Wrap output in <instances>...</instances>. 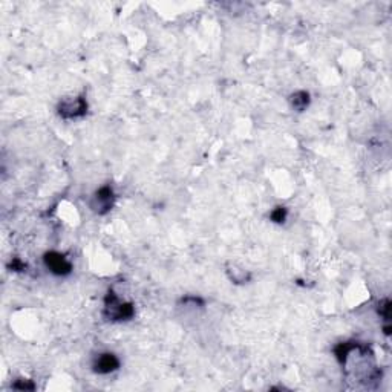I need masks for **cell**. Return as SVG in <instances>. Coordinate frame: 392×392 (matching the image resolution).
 I'll use <instances>...</instances> for the list:
<instances>
[{"label": "cell", "mask_w": 392, "mask_h": 392, "mask_svg": "<svg viewBox=\"0 0 392 392\" xmlns=\"http://www.w3.org/2000/svg\"><path fill=\"white\" fill-rule=\"evenodd\" d=\"M60 115L65 118H75L86 112V103L83 98H74V100H65L60 104Z\"/></svg>", "instance_id": "cell-1"}, {"label": "cell", "mask_w": 392, "mask_h": 392, "mask_svg": "<svg viewBox=\"0 0 392 392\" xmlns=\"http://www.w3.org/2000/svg\"><path fill=\"white\" fill-rule=\"evenodd\" d=\"M45 262H46V265H48V268L52 271V273H55V275H68L69 271H71V264L62 256V254H58V253H49V254H46V258H45Z\"/></svg>", "instance_id": "cell-2"}, {"label": "cell", "mask_w": 392, "mask_h": 392, "mask_svg": "<svg viewBox=\"0 0 392 392\" xmlns=\"http://www.w3.org/2000/svg\"><path fill=\"white\" fill-rule=\"evenodd\" d=\"M118 359L113 356V354H101L98 356V359L95 360V371L100 373V374H107V373H112L118 368Z\"/></svg>", "instance_id": "cell-3"}, {"label": "cell", "mask_w": 392, "mask_h": 392, "mask_svg": "<svg viewBox=\"0 0 392 392\" xmlns=\"http://www.w3.org/2000/svg\"><path fill=\"white\" fill-rule=\"evenodd\" d=\"M97 202L100 208L107 210V208L110 207V204H112V190H110L109 187L101 189L97 193Z\"/></svg>", "instance_id": "cell-4"}, {"label": "cell", "mask_w": 392, "mask_h": 392, "mask_svg": "<svg viewBox=\"0 0 392 392\" xmlns=\"http://www.w3.org/2000/svg\"><path fill=\"white\" fill-rule=\"evenodd\" d=\"M308 106V94L305 92H299L293 95V107L297 110H303Z\"/></svg>", "instance_id": "cell-5"}, {"label": "cell", "mask_w": 392, "mask_h": 392, "mask_svg": "<svg viewBox=\"0 0 392 392\" xmlns=\"http://www.w3.org/2000/svg\"><path fill=\"white\" fill-rule=\"evenodd\" d=\"M284 218H285V211L279 207V208L276 210V213H273V219H275V221H278V222H281Z\"/></svg>", "instance_id": "cell-6"}]
</instances>
